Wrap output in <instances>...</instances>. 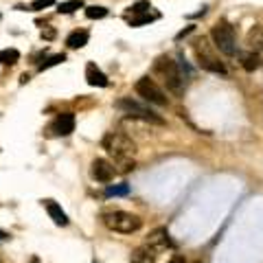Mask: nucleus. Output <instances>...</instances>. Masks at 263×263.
Returning <instances> with one entry per match:
<instances>
[{
  "label": "nucleus",
  "mask_w": 263,
  "mask_h": 263,
  "mask_svg": "<svg viewBox=\"0 0 263 263\" xmlns=\"http://www.w3.org/2000/svg\"><path fill=\"white\" fill-rule=\"evenodd\" d=\"M55 0H33L31 3V9L33 11H40V9H46V7H53Z\"/></svg>",
  "instance_id": "24"
},
{
  "label": "nucleus",
  "mask_w": 263,
  "mask_h": 263,
  "mask_svg": "<svg viewBox=\"0 0 263 263\" xmlns=\"http://www.w3.org/2000/svg\"><path fill=\"white\" fill-rule=\"evenodd\" d=\"M0 237H7V235H5V232H3V230H0Z\"/></svg>",
  "instance_id": "27"
},
{
  "label": "nucleus",
  "mask_w": 263,
  "mask_h": 263,
  "mask_svg": "<svg viewBox=\"0 0 263 263\" xmlns=\"http://www.w3.org/2000/svg\"><path fill=\"white\" fill-rule=\"evenodd\" d=\"M42 38H48V40H50V38H55V31H46V33L42 31Z\"/></svg>",
  "instance_id": "25"
},
{
  "label": "nucleus",
  "mask_w": 263,
  "mask_h": 263,
  "mask_svg": "<svg viewBox=\"0 0 263 263\" xmlns=\"http://www.w3.org/2000/svg\"><path fill=\"white\" fill-rule=\"evenodd\" d=\"M248 44L254 48V53H259V50H263V27L257 24L252 27L250 31H248Z\"/></svg>",
  "instance_id": "14"
},
{
  "label": "nucleus",
  "mask_w": 263,
  "mask_h": 263,
  "mask_svg": "<svg viewBox=\"0 0 263 263\" xmlns=\"http://www.w3.org/2000/svg\"><path fill=\"white\" fill-rule=\"evenodd\" d=\"M72 129H75V114L72 112L57 114V119L53 121V125H50V132H53L55 136H68V134H72Z\"/></svg>",
  "instance_id": "9"
},
{
  "label": "nucleus",
  "mask_w": 263,
  "mask_h": 263,
  "mask_svg": "<svg viewBox=\"0 0 263 263\" xmlns=\"http://www.w3.org/2000/svg\"><path fill=\"white\" fill-rule=\"evenodd\" d=\"M169 263H187V261H185V259H182V257H173V259L169 261Z\"/></svg>",
  "instance_id": "26"
},
{
  "label": "nucleus",
  "mask_w": 263,
  "mask_h": 263,
  "mask_svg": "<svg viewBox=\"0 0 263 263\" xmlns=\"http://www.w3.org/2000/svg\"><path fill=\"white\" fill-rule=\"evenodd\" d=\"M195 60H197L200 68L208 70V72H217V75H226V66L219 62V57L215 55V50L206 38L195 42Z\"/></svg>",
  "instance_id": "3"
},
{
  "label": "nucleus",
  "mask_w": 263,
  "mask_h": 263,
  "mask_svg": "<svg viewBox=\"0 0 263 263\" xmlns=\"http://www.w3.org/2000/svg\"><path fill=\"white\" fill-rule=\"evenodd\" d=\"M103 149L121 165V171L134 169L132 156H134V151H136V145L127 134H123V132H110V134H106L103 136Z\"/></svg>",
  "instance_id": "1"
},
{
  "label": "nucleus",
  "mask_w": 263,
  "mask_h": 263,
  "mask_svg": "<svg viewBox=\"0 0 263 263\" xmlns=\"http://www.w3.org/2000/svg\"><path fill=\"white\" fill-rule=\"evenodd\" d=\"M211 38H213L215 46L222 50L224 55L232 57V55L237 53V35H235V29H232L226 20L217 22V24L213 27V31H211Z\"/></svg>",
  "instance_id": "5"
},
{
  "label": "nucleus",
  "mask_w": 263,
  "mask_h": 263,
  "mask_svg": "<svg viewBox=\"0 0 263 263\" xmlns=\"http://www.w3.org/2000/svg\"><path fill=\"white\" fill-rule=\"evenodd\" d=\"M158 18V13H141L138 18H129V27H141V24H147V22L151 20H156Z\"/></svg>",
  "instance_id": "20"
},
{
  "label": "nucleus",
  "mask_w": 263,
  "mask_h": 263,
  "mask_svg": "<svg viewBox=\"0 0 263 263\" xmlns=\"http://www.w3.org/2000/svg\"><path fill=\"white\" fill-rule=\"evenodd\" d=\"M44 206H46V211H48V215H50V219L57 224V226H66L68 224V215L62 211V206L57 202H53V200H46L44 202Z\"/></svg>",
  "instance_id": "13"
},
{
  "label": "nucleus",
  "mask_w": 263,
  "mask_h": 263,
  "mask_svg": "<svg viewBox=\"0 0 263 263\" xmlns=\"http://www.w3.org/2000/svg\"><path fill=\"white\" fill-rule=\"evenodd\" d=\"M84 7V0H68V3H62L60 7H57V11L60 13H72L77 9H82Z\"/></svg>",
  "instance_id": "19"
},
{
  "label": "nucleus",
  "mask_w": 263,
  "mask_h": 263,
  "mask_svg": "<svg viewBox=\"0 0 263 263\" xmlns=\"http://www.w3.org/2000/svg\"><path fill=\"white\" fill-rule=\"evenodd\" d=\"M132 263H156V250H151L149 246H141L129 254Z\"/></svg>",
  "instance_id": "12"
},
{
  "label": "nucleus",
  "mask_w": 263,
  "mask_h": 263,
  "mask_svg": "<svg viewBox=\"0 0 263 263\" xmlns=\"http://www.w3.org/2000/svg\"><path fill=\"white\" fill-rule=\"evenodd\" d=\"M88 38H90V35H88V31H72L68 38H66V44H68L70 48H82V46H86L88 44Z\"/></svg>",
  "instance_id": "15"
},
{
  "label": "nucleus",
  "mask_w": 263,
  "mask_h": 263,
  "mask_svg": "<svg viewBox=\"0 0 263 263\" xmlns=\"http://www.w3.org/2000/svg\"><path fill=\"white\" fill-rule=\"evenodd\" d=\"M20 60V53L16 48H3L0 50V64L3 66H13V64H18Z\"/></svg>",
  "instance_id": "17"
},
{
  "label": "nucleus",
  "mask_w": 263,
  "mask_h": 263,
  "mask_svg": "<svg viewBox=\"0 0 263 263\" xmlns=\"http://www.w3.org/2000/svg\"><path fill=\"white\" fill-rule=\"evenodd\" d=\"M86 82L88 86H94V88H106L108 86V77L101 72V68L94 62H90L86 66Z\"/></svg>",
  "instance_id": "10"
},
{
  "label": "nucleus",
  "mask_w": 263,
  "mask_h": 263,
  "mask_svg": "<svg viewBox=\"0 0 263 263\" xmlns=\"http://www.w3.org/2000/svg\"><path fill=\"white\" fill-rule=\"evenodd\" d=\"M114 175H116V169H114L112 163H108L106 158L92 160V178L97 182H103V185H106V182L114 180Z\"/></svg>",
  "instance_id": "8"
},
{
  "label": "nucleus",
  "mask_w": 263,
  "mask_h": 263,
  "mask_svg": "<svg viewBox=\"0 0 263 263\" xmlns=\"http://www.w3.org/2000/svg\"><path fill=\"white\" fill-rule=\"evenodd\" d=\"M127 193H129V187H127V185H116V187H108V189H106V195H108V197L127 195Z\"/></svg>",
  "instance_id": "21"
},
{
  "label": "nucleus",
  "mask_w": 263,
  "mask_h": 263,
  "mask_svg": "<svg viewBox=\"0 0 263 263\" xmlns=\"http://www.w3.org/2000/svg\"><path fill=\"white\" fill-rule=\"evenodd\" d=\"M153 72L163 79V84L167 86V90H171L175 97L185 94V86H187V79L182 75L180 66L175 64L171 57L167 55H160L156 62H153Z\"/></svg>",
  "instance_id": "2"
},
{
  "label": "nucleus",
  "mask_w": 263,
  "mask_h": 263,
  "mask_svg": "<svg viewBox=\"0 0 263 263\" xmlns=\"http://www.w3.org/2000/svg\"><path fill=\"white\" fill-rule=\"evenodd\" d=\"M94 263H97V261H94Z\"/></svg>",
  "instance_id": "29"
},
{
  "label": "nucleus",
  "mask_w": 263,
  "mask_h": 263,
  "mask_svg": "<svg viewBox=\"0 0 263 263\" xmlns=\"http://www.w3.org/2000/svg\"><path fill=\"white\" fill-rule=\"evenodd\" d=\"M116 108H119V110H125L129 116H134V119H141V121H145V123H153V125H165L163 116H158L156 112H151L149 108L136 103V101H132V99H119V101H116Z\"/></svg>",
  "instance_id": "7"
},
{
  "label": "nucleus",
  "mask_w": 263,
  "mask_h": 263,
  "mask_svg": "<svg viewBox=\"0 0 263 263\" xmlns=\"http://www.w3.org/2000/svg\"><path fill=\"white\" fill-rule=\"evenodd\" d=\"M62 62H66V55H64V53L53 55V57H48L46 62L40 64V70H46V68H50V66H57V64H62Z\"/></svg>",
  "instance_id": "22"
},
{
  "label": "nucleus",
  "mask_w": 263,
  "mask_h": 263,
  "mask_svg": "<svg viewBox=\"0 0 263 263\" xmlns=\"http://www.w3.org/2000/svg\"><path fill=\"white\" fill-rule=\"evenodd\" d=\"M132 9V13H138V16H141V13H147L149 9H151V5L147 3V0H141V3H134L129 7Z\"/></svg>",
  "instance_id": "23"
},
{
  "label": "nucleus",
  "mask_w": 263,
  "mask_h": 263,
  "mask_svg": "<svg viewBox=\"0 0 263 263\" xmlns=\"http://www.w3.org/2000/svg\"><path fill=\"white\" fill-rule=\"evenodd\" d=\"M136 92L141 94L145 101H149V103H153V106H160V108L169 106V99H167L165 90L153 82L151 77H141L138 79L136 82Z\"/></svg>",
  "instance_id": "6"
},
{
  "label": "nucleus",
  "mask_w": 263,
  "mask_h": 263,
  "mask_svg": "<svg viewBox=\"0 0 263 263\" xmlns=\"http://www.w3.org/2000/svg\"><path fill=\"white\" fill-rule=\"evenodd\" d=\"M151 250H165V248H171V239H169V232H167L165 228H158L153 230L151 235L147 237V244Z\"/></svg>",
  "instance_id": "11"
},
{
  "label": "nucleus",
  "mask_w": 263,
  "mask_h": 263,
  "mask_svg": "<svg viewBox=\"0 0 263 263\" xmlns=\"http://www.w3.org/2000/svg\"><path fill=\"white\" fill-rule=\"evenodd\" d=\"M241 66L248 70V72H252V70H257L263 66V60H261V55L259 53H248L241 57Z\"/></svg>",
  "instance_id": "16"
},
{
  "label": "nucleus",
  "mask_w": 263,
  "mask_h": 263,
  "mask_svg": "<svg viewBox=\"0 0 263 263\" xmlns=\"http://www.w3.org/2000/svg\"><path fill=\"white\" fill-rule=\"evenodd\" d=\"M195 263H200V261H195Z\"/></svg>",
  "instance_id": "28"
},
{
  "label": "nucleus",
  "mask_w": 263,
  "mask_h": 263,
  "mask_svg": "<svg viewBox=\"0 0 263 263\" xmlns=\"http://www.w3.org/2000/svg\"><path fill=\"white\" fill-rule=\"evenodd\" d=\"M103 224L108 226L110 230L114 232H123V235H132L143 226L141 217L125 213V211H114V213H106L103 215Z\"/></svg>",
  "instance_id": "4"
},
{
  "label": "nucleus",
  "mask_w": 263,
  "mask_h": 263,
  "mask_svg": "<svg viewBox=\"0 0 263 263\" xmlns=\"http://www.w3.org/2000/svg\"><path fill=\"white\" fill-rule=\"evenodd\" d=\"M86 16L90 20H101L108 16V9L106 7H99V5H90V7H86Z\"/></svg>",
  "instance_id": "18"
}]
</instances>
